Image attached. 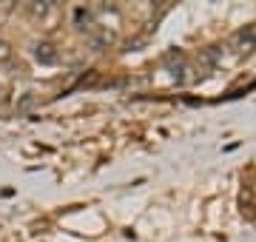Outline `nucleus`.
<instances>
[{"instance_id":"obj_1","label":"nucleus","mask_w":256,"mask_h":242,"mask_svg":"<svg viewBox=\"0 0 256 242\" xmlns=\"http://www.w3.org/2000/svg\"><path fill=\"white\" fill-rule=\"evenodd\" d=\"M37 57H40V60H43V63H52V60H54V52H52V46H48V43H40V46H37Z\"/></svg>"},{"instance_id":"obj_2","label":"nucleus","mask_w":256,"mask_h":242,"mask_svg":"<svg viewBox=\"0 0 256 242\" xmlns=\"http://www.w3.org/2000/svg\"><path fill=\"white\" fill-rule=\"evenodd\" d=\"M12 60V43L9 40H0V63Z\"/></svg>"},{"instance_id":"obj_3","label":"nucleus","mask_w":256,"mask_h":242,"mask_svg":"<svg viewBox=\"0 0 256 242\" xmlns=\"http://www.w3.org/2000/svg\"><path fill=\"white\" fill-rule=\"evenodd\" d=\"M28 12H32V14H37V18H43V14L48 12V3H40V6H37V3H32V6H28Z\"/></svg>"}]
</instances>
